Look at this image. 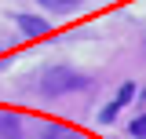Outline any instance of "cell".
<instances>
[{
    "mask_svg": "<svg viewBox=\"0 0 146 139\" xmlns=\"http://www.w3.org/2000/svg\"><path fill=\"white\" fill-rule=\"evenodd\" d=\"M77 88H88V77L66 66H51L40 77V92L44 95H62V92H77Z\"/></svg>",
    "mask_w": 146,
    "mask_h": 139,
    "instance_id": "obj_1",
    "label": "cell"
},
{
    "mask_svg": "<svg viewBox=\"0 0 146 139\" xmlns=\"http://www.w3.org/2000/svg\"><path fill=\"white\" fill-rule=\"evenodd\" d=\"M131 99H135V84H121V92L113 95V103L102 110V121H113V117H117V110H124Z\"/></svg>",
    "mask_w": 146,
    "mask_h": 139,
    "instance_id": "obj_2",
    "label": "cell"
},
{
    "mask_svg": "<svg viewBox=\"0 0 146 139\" xmlns=\"http://www.w3.org/2000/svg\"><path fill=\"white\" fill-rule=\"evenodd\" d=\"M18 26H22L26 37H44V33H48V22L36 18V15H18Z\"/></svg>",
    "mask_w": 146,
    "mask_h": 139,
    "instance_id": "obj_3",
    "label": "cell"
},
{
    "mask_svg": "<svg viewBox=\"0 0 146 139\" xmlns=\"http://www.w3.org/2000/svg\"><path fill=\"white\" fill-rule=\"evenodd\" d=\"M84 0H40V7H48V11H55V15H70V11H77Z\"/></svg>",
    "mask_w": 146,
    "mask_h": 139,
    "instance_id": "obj_4",
    "label": "cell"
},
{
    "mask_svg": "<svg viewBox=\"0 0 146 139\" xmlns=\"http://www.w3.org/2000/svg\"><path fill=\"white\" fill-rule=\"evenodd\" d=\"M131 132H135V136H146V114H143L135 124H131Z\"/></svg>",
    "mask_w": 146,
    "mask_h": 139,
    "instance_id": "obj_5",
    "label": "cell"
},
{
    "mask_svg": "<svg viewBox=\"0 0 146 139\" xmlns=\"http://www.w3.org/2000/svg\"><path fill=\"white\" fill-rule=\"evenodd\" d=\"M51 139H70V136H62V132H55V136H51Z\"/></svg>",
    "mask_w": 146,
    "mask_h": 139,
    "instance_id": "obj_6",
    "label": "cell"
}]
</instances>
